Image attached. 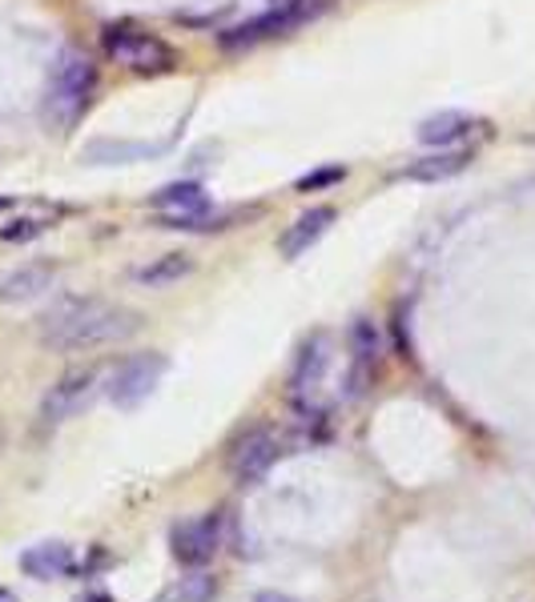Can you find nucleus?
I'll return each mask as SVG.
<instances>
[{
  "instance_id": "obj_2",
  "label": "nucleus",
  "mask_w": 535,
  "mask_h": 602,
  "mask_svg": "<svg viewBox=\"0 0 535 602\" xmlns=\"http://www.w3.org/2000/svg\"><path fill=\"white\" fill-rule=\"evenodd\" d=\"M97 89V65L89 53L80 49H65L57 57L53 73H49V92H45V121L53 129H69L77 125V117L89 109Z\"/></svg>"
},
{
  "instance_id": "obj_3",
  "label": "nucleus",
  "mask_w": 535,
  "mask_h": 602,
  "mask_svg": "<svg viewBox=\"0 0 535 602\" xmlns=\"http://www.w3.org/2000/svg\"><path fill=\"white\" fill-rule=\"evenodd\" d=\"M331 9V0H278L270 13L254 16V21H246V25L229 28V33H222V49H250V45H258V40H270V37H282V33H295L298 25H307V21H314L319 13H326Z\"/></svg>"
},
{
  "instance_id": "obj_15",
  "label": "nucleus",
  "mask_w": 535,
  "mask_h": 602,
  "mask_svg": "<svg viewBox=\"0 0 535 602\" xmlns=\"http://www.w3.org/2000/svg\"><path fill=\"white\" fill-rule=\"evenodd\" d=\"M475 125L480 121L468 117V113H456V109H447V113H435V117H427L423 125H419V141L431 145V149H447V145L463 141V137H471L475 133Z\"/></svg>"
},
{
  "instance_id": "obj_1",
  "label": "nucleus",
  "mask_w": 535,
  "mask_h": 602,
  "mask_svg": "<svg viewBox=\"0 0 535 602\" xmlns=\"http://www.w3.org/2000/svg\"><path fill=\"white\" fill-rule=\"evenodd\" d=\"M141 329V314L113 305L101 298H61L40 317V341L57 354H80V350H101L117 341L134 338Z\"/></svg>"
},
{
  "instance_id": "obj_5",
  "label": "nucleus",
  "mask_w": 535,
  "mask_h": 602,
  "mask_svg": "<svg viewBox=\"0 0 535 602\" xmlns=\"http://www.w3.org/2000/svg\"><path fill=\"white\" fill-rule=\"evenodd\" d=\"M105 53H109V61L134 68V73H165V68H174V49H170L165 40L153 37V33H141V28H129V25L109 28Z\"/></svg>"
},
{
  "instance_id": "obj_11",
  "label": "nucleus",
  "mask_w": 535,
  "mask_h": 602,
  "mask_svg": "<svg viewBox=\"0 0 535 602\" xmlns=\"http://www.w3.org/2000/svg\"><path fill=\"white\" fill-rule=\"evenodd\" d=\"M338 213L331 210V205H310L302 217H295V225H286V234L278 237V253L286 258V262H295V258H302L314 241H319L331 225H335Z\"/></svg>"
},
{
  "instance_id": "obj_20",
  "label": "nucleus",
  "mask_w": 535,
  "mask_h": 602,
  "mask_svg": "<svg viewBox=\"0 0 535 602\" xmlns=\"http://www.w3.org/2000/svg\"><path fill=\"white\" fill-rule=\"evenodd\" d=\"M343 177H347V170H343V165H331V170L307 173V177L298 181V189L307 193V189H322V185H335V181H343Z\"/></svg>"
},
{
  "instance_id": "obj_9",
  "label": "nucleus",
  "mask_w": 535,
  "mask_h": 602,
  "mask_svg": "<svg viewBox=\"0 0 535 602\" xmlns=\"http://www.w3.org/2000/svg\"><path fill=\"white\" fill-rule=\"evenodd\" d=\"M149 205L161 213L165 229H194V222L210 213V197H206V189H201V185L177 181V185H165V189H158Z\"/></svg>"
},
{
  "instance_id": "obj_17",
  "label": "nucleus",
  "mask_w": 535,
  "mask_h": 602,
  "mask_svg": "<svg viewBox=\"0 0 535 602\" xmlns=\"http://www.w3.org/2000/svg\"><path fill=\"white\" fill-rule=\"evenodd\" d=\"M322 369H326V341L314 338L307 350H302V358H298V366H295V378H290V386H295L298 398H302V393L319 390Z\"/></svg>"
},
{
  "instance_id": "obj_19",
  "label": "nucleus",
  "mask_w": 535,
  "mask_h": 602,
  "mask_svg": "<svg viewBox=\"0 0 535 602\" xmlns=\"http://www.w3.org/2000/svg\"><path fill=\"white\" fill-rule=\"evenodd\" d=\"M214 599V578L206 575H194L186 582V590H182V602H210Z\"/></svg>"
},
{
  "instance_id": "obj_6",
  "label": "nucleus",
  "mask_w": 535,
  "mask_h": 602,
  "mask_svg": "<svg viewBox=\"0 0 535 602\" xmlns=\"http://www.w3.org/2000/svg\"><path fill=\"white\" fill-rule=\"evenodd\" d=\"M97 381H101V369L97 366H77V369H69V374H61V378L45 390V398H40V418L49 422V426L77 418L80 410L94 402Z\"/></svg>"
},
{
  "instance_id": "obj_10",
  "label": "nucleus",
  "mask_w": 535,
  "mask_h": 602,
  "mask_svg": "<svg viewBox=\"0 0 535 602\" xmlns=\"http://www.w3.org/2000/svg\"><path fill=\"white\" fill-rule=\"evenodd\" d=\"M57 281V265L53 262H28L16 274H9L0 281V305H25V301L45 298Z\"/></svg>"
},
{
  "instance_id": "obj_18",
  "label": "nucleus",
  "mask_w": 535,
  "mask_h": 602,
  "mask_svg": "<svg viewBox=\"0 0 535 602\" xmlns=\"http://www.w3.org/2000/svg\"><path fill=\"white\" fill-rule=\"evenodd\" d=\"M350 346H354V358H359V362H371V358L378 354V334L366 317H359V322L350 326Z\"/></svg>"
},
{
  "instance_id": "obj_24",
  "label": "nucleus",
  "mask_w": 535,
  "mask_h": 602,
  "mask_svg": "<svg viewBox=\"0 0 535 602\" xmlns=\"http://www.w3.org/2000/svg\"><path fill=\"white\" fill-rule=\"evenodd\" d=\"M0 602H21V599H16V594H13L9 587H0Z\"/></svg>"
},
{
  "instance_id": "obj_14",
  "label": "nucleus",
  "mask_w": 535,
  "mask_h": 602,
  "mask_svg": "<svg viewBox=\"0 0 535 602\" xmlns=\"http://www.w3.org/2000/svg\"><path fill=\"white\" fill-rule=\"evenodd\" d=\"M471 165V153L468 149H439V153H431V158H419L411 165H402L399 177L402 181H447V177H456Z\"/></svg>"
},
{
  "instance_id": "obj_12",
  "label": "nucleus",
  "mask_w": 535,
  "mask_h": 602,
  "mask_svg": "<svg viewBox=\"0 0 535 602\" xmlns=\"http://www.w3.org/2000/svg\"><path fill=\"white\" fill-rule=\"evenodd\" d=\"M73 547L65 542H37L21 554V570L28 578H40V582H53V578H65L73 570Z\"/></svg>"
},
{
  "instance_id": "obj_23",
  "label": "nucleus",
  "mask_w": 535,
  "mask_h": 602,
  "mask_svg": "<svg viewBox=\"0 0 535 602\" xmlns=\"http://www.w3.org/2000/svg\"><path fill=\"white\" fill-rule=\"evenodd\" d=\"M73 602H113V599H109L105 590H85V594H77Z\"/></svg>"
},
{
  "instance_id": "obj_4",
  "label": "nucleus",
  "mask_w": 535,
  "mask_h": 602,
  "mask_svg": "<svg viewBox=\"0 0 535 602\" xmlns=\"http://www.w3.org/2000/svg\"><path fill=\"white\" fill-rule=\"evenodd\" d=\"M165 369H170V358L158 354V350L125 358V362L109 374V386H105L109 402L117 410H137L146 398H153V390H158L161 378H165Z\"/></svg>"
},
{
  "instance_id": "obj_22",
  "label": "nucleus",
  "mask_w": 535,
  "mask_h": 602,
  "mask_svg": "<svg viewBox=\"0 0 535 602\" xmlns=\"http://www.w3.org/2000/svg\"><path fill=\"white\" fill-rule=\"evenodd\" d=\"M254 602H298V599H290V594H278V590H262V594H254Z\"/></svg>"
},
{
  "instance_id": "obj_21",
  "label": "nucleus",
  "mask_w": 535,
  "mask_h": 602,
  "mask_svg": "<svg viewBox=\"0 0 535 602\" xmlns=\"http://www.w3.org/2000/svg\"><path fill=\"white\" fill-rule=\"evenodd\" d=\"M37 234H45V222H13L0 229V241H33Z\"/></svg>"
},
{
  "instance_id": "obj_13",
  "label": "nucleus",
  "mask_w": 535,
  "mask_h": 602,
  "mask_svg": "<svg viewBox=\"0 0 535 602\" xmlns=\"http://www.w3.org/2000/svg\"><path fill=\"white\" fill-rule=\"evenodd\" d=\"M165 145H149V141H113V137H97L80 149V161L89 165H129V161H149L158 158Z\"/></svg>"
},
{
  "instance_id": "obj_16",
  "label": "nucleus",
  "mask_w": 535,
  "mask_h": 602,
  "mask_svg": "<svg viewBox=\"0 0 535 602\" xmlns=\"http://www.w3.org/2000/svg\"><path fill=\"white\" fill-rule=\"evenodd\" d=\"M189 269H194V258H189V253H161L158 262H149L146 269H137V281L149 289H165V286H174V281H182Z\"/></svg>"
},
{
  "instance_id": "obj_8",
  "label": "nucleus",
  "mask_w": 535,
  "mask_h": 602,
  "mask_svg": "<svg viewBox=\"0 0 535 602\" xmlns=\"http://www.w3.org/2000/svg\"><path fill=\"white\" fill-rule=\"evenodd\" d=\"M274 462H278V438H274V430L258 426V430L241 434L238 446L229 450V478L241 486L258 482Z\"/></svg>"
},
{
  "instance_id": "obj_7",
  "label": "nucleus",
  "mask_w": 535,
  "mask_h": 602,
  "mask_svg": "<svg viewBox=\"0 0 535 602\" xmlns=\"http://www.w3.org/2000/svg\"><path fill=\"white\" fill-rule=\"evenodd\" d=\"M170 547H174V559L182 566H206L222 547V514H201V518L177 523Z\"/></svg>"
}]
</instances>
